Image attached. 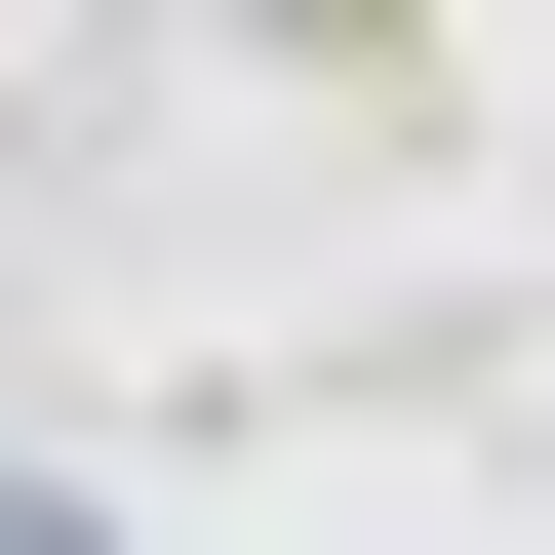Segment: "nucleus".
<instances>
[{
  "label": "nucleus",
  "mask_w": 555,
  "mask_h": 555,
  "mask_svg": "<svg viewBox=\"0 0 555 555\" xmlns=\"http://www.w3.org/2000/svg\"><path fill=\"white\" fill-rule=\"evenodd\" d=\"M0 555H119V516H40V476H0Z\"/></svg>",
  "instance_id": "1"
}]
</instances>
